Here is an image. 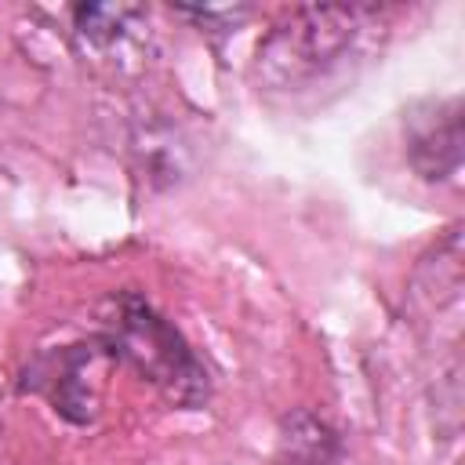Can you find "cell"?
Returning a JSON list of instances; mask_svg holds the SVG:
<instances>
[{
    "label": "cell",
    "instance_id": "6da1fadb",
    "mask_svg": "<svg viewBox=\"0 0 465 465\" xmlns=\"http://www.w3.org/2000/svg\"><path fill=\"white\" fill-rule=\"evenodd\" d=\"M378 7L363 4H312L283 15L254 51V80L269 91H298L334 65L356 47L360 33L371 29Z\"/></svg>",
    "mask_w": 465,
    "mask_h": 465
},
{
    "label": "cell",
    "instance_id": "7a4b0ae2",
    "mask_svg": "<svg viewBox=\"0 0 465 465\" xmlns=\"http://www.w3.org/2000/svg\"><path fill=\"white\" fill-rule=\"evenodd\" d=\"M105 345L145 374L167 400L200 407L207 400V371L189 341L138 294H120L105 316Z\"/></svg>",
    "mask_w": 465,
    "mask_h": 465
},
{
    "label": "cell",
    "instance_id": "3957f363",
    "mask_svg": "<svg viewBox=\"0 0 465 465\" xmlns=\"http://www.w3.org/2000/svg\"><path fill=\"white\" fill-rule=\"evenodd\" d=\"M403 153L418 178L447 182L461 167V102L429 98L403 113Z\"/></svg>",
    "mask_w": 465,
    "mask_h": 465
},
{
    "label": "cell",
    "instance_id": "277c9868",
    "mask_svg": "<svg viewBox=\"0 0 465 465\" xmlns=\"http://www.w3.org/2000/svg\"><path fill=\"white\" fill-rule=\"evenodd\" d=\"M142 18L145 11L134 4H76L73 33L84 44V51L113 54L134 40V29H142Z\"/></svg>",
    "mask_w": 465,
    "mask_h": 465
},
{
    "label": "cell",
    "instance_id": "5b68a950",
    "mask_svg": "<svg viewBox=\"0 0 465 465\" xmlns=\"http://www.w3.org/2000/svg\"><path fill=\"white\" fill-rule=\"evenodd\" d=\"M276 465H341L338 432L309 411L287 414L280 425Z\"/></svg>",
    "mask_w": 465,
    "mask_h": 465
},
{
    "label": "cell",
    "instance_id": "8992f818",
    "mask_svg": "<svg viewBox=\"0 0 465 465\" xmlns=\"http://www.w3.org/2000/svg\"><path fill=\"white\" fill-rule=\"evenodd\" d=\"M178 15L200 22V25L214 29V33H232L251 11L247 7H178Z\"/></svg>",
    "mask_w": 465,
    "mask_h": 465
}]
</instances>
